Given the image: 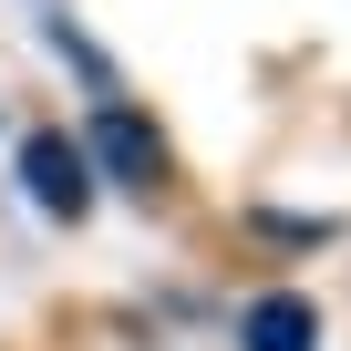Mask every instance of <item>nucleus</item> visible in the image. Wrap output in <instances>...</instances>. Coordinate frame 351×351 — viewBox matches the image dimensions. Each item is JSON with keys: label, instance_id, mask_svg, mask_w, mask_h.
<instances>
[{"label": "nucleus", "instance_id": "nucleus-1", "mask_svg": "<svg viewBox=\"0 0 351 351\" xmlns=\"http://www.w3.org/2000/svg\"><path fill=\"white\" fill-rule=\"evenodd\" d=\"M83 155H93V176H114V186H134V197H165V134L124 104V93H104L93 104V124H83Z\"/></svg>", "mask_w": 351, "mask_h": 351}, {"label": "nucleus", "instance_id": "nucleus-2", "mask_svg": "<svg viewBox=\"0 0 351 351\" xmlns=\"http://www.w3.org/2000/svg\"><path fill=\"white\" fill-rule=\"evenodd\" d=\"M21 197H32L42 217H62V228L93 217V155H83V134H62V124L21 134Z\"/></svg>", "mask_w": 351, "mask_h": 351}, {"label": "nucleus", "instance_id": "nucleus-3", "mask_svg": "<svg viewBox=\"0 0 351 351\" xmlns=\"http://www.w3.org/2000/svg\"><path fill=\"white\" fill-rule=\"evenodd\" d=\"M238 351H320V300L310 289H258L238 310Z\"/></svg>", "mask_w": 351, "mask_h": 351}]
</instances>
